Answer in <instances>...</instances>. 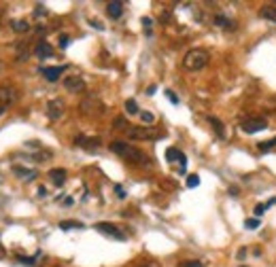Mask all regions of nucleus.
I'll list each match as a JSON object with an SVG mask.
<instances>
[{
    "instance_id": "nucleus-12",
    "label": "nucleus",
    "mask_w": 276,
    "mask_h": 267,
    "mask_svg": "<svg viewBox=\"0 0 276 267\" xmlns=\"http://www.w3.org/2000/svg\"><path fill=\"white\" fill-rule=\"evenodd\" d=\"M166 159H168V161H178V163H181V172H185V165H187V157H185L178 149H168V151H166Z\"/></svg>"
},
{
    "instance_id": "nucleus-5",
    "label": "nucleus",
    "mask_w": 276,
    "mask_h": 267,
    "mask_svg": "<svg viewBox=\"0 0 276 267\" xmlns=\"http://www.w3.org/2000/svg\"><path fill=\"white\" fill-rule=\"evenodd\" d=\"M96 231H100V233H104L108 235V238H115V240H121L124 242L127 235L121 231V229L117 225H113V222H96Z\"/></svg>"
},
{
    "instance_id": "nucleus-13",
    "label": "nucleus",
    "mask_w": 276,
    "mask_h": 267,
    "mask_svg": "<svg viewBox=\"0 0 276 267\" xmlns=\"http://www.w3.org/2000/svg\"><path fill=\"white\" fill-rule=\"evenodd\" d=\"M13 174H15L17 178H22V180H34V178L38 176V172L36 170H28V168H22V165H15L13 168Z\"/></svg>"
},
{
    "instance_id": "nucleus-11",
    "label": "nucleus",
    "mask_w": 276,
    "mask_h": 267,
    "mask_svg": "<svg viewBox=\"0 0 276 267\" xmlns=\"http://www.w3.org/2000/svg\"><path fill=\"white\" fill-rule=\"evenodd\" d=\"M64 70H66L64 66H43V68H41V74H43L47 81H57V79L62 76Z\"/></svg>"
},
{
    "instance_id": "nucleus-1",
    "label": "nucleus",
    "mask_w": 276,
    "mask_h": 267,
    "mask_svg": "<svg viewBox=\"0 0 276 267\" xmlns=\"http://www.w3.org/2000/svg\"><path fill=\"white\" fill-rule=\"evenodd\" d=\"M108 149H111L115 155H119L121 159H125V161H130L134 165H151V159L147 157L143 151L124 142V140H113V142L108 144Z\"/></svg>"
},
{
    "instance_id": "nucleus-20",
    "label": "nucleus",
    "mask_w": 276,
    "mask_h": 267,
    "mask_svg": "<svg viewBox=\"0 0 276 267\" xmlns=\"http://www.w3.org/2000/svg\"><path fill=\"white\" fill-rule=\"evenodd\" d=\"M208 123L213 125V130L217 132V136L219 138H226V130H223V123L217 117H208Z\"/></svg>"
},
{
    "instance_id": "nucleus-27",
    "label": "nucleus",
    "mask_w": 276,
    "mask_h": 267,
    "mask_svg": "<svg viewBox=\"0 0 276 267\" xmlns=\"http://www.w3.org/2000/svg\"><path fill=\"white\" fill-rule=\"evenodd\" d=\"M198 184H200V178H198V176H189V178H187V187H189V189L198 187Z\"/></svg>"
},
{
    "instance_id": "nucleus-31",
    "label": "nucleus",
    "mask_w": 276,
    "mask_h": 267,
    "mask_svg": "<svg viewBox=\"0 0 276 267\" xmlns=\"http://www.w3.org/2000/svg\"><path fill=\"white\" fill-rule=\"evenodd\" d=\"M36 15H47V9L43 4H36Z\"/></svg>"
},
{
    "instance_id": "nucleus-22",
    "label": "nucleus",
    "mask_w": 276,
    "mask_h": 267,
    "mask_svg": "<svg viewBox=\"0 0 276 267\" xmlns=\"http://www.w3.org/2000/svg\"><path fill=\"white\" fill-rule=\"evenodd\" d=\"M113 125H115V130H130V125H127V121L124 119V117H117V119H115L113 121Z\"/></svg>"
},
{
    "instance_id": "nucleus-21",
    "label": "nucleus",
    "mask_w": 276,
    "mask_h": 267,
    "mask_svg": "<svg viewBox=\"0 0 276 267\" xmlns=\"http://www.w3.org/2000/svg\"><path fill=\"white\" fill-rule=\"evenodd\" d=\"M60 229H64V231H68V229H83V222H79V221H62Z\"/></svg>"
},
{
    "instance_id": "nucleus-4",
    "label": "nucleus",
    "mask_w": 276,
    "mask_h": 267,
    "mask_svg": "<svg viewBox=\"0 0 276 267\" xmlns=\"http://www.w3.org/2000/svg\"><path fill=\"white\" fill-rule=\"evenodd\" d=\"M17 102V89L9 85V83H2L0 85V106L9 108L11 104H15Z\"/></svg>"
},
{
    "instance_id": "nucleus-36",
    "label": "nucleus",
    "mask_w": 276,
    "mask_h": 267,
    "mask_svg": "<svg viewBox=\"0 0 276 267\" xmlns=\"http://www.w3.org/2000/svg\"><path fill=\"white\" fill-rule=\"evenodd\" d=\"M0 254H2V248H0Z\"/></svg>"
},
{
    "instance_id": "nucleus-9",
    "label": "nucleus",
    "mask_w": 276,
    "mask_h": 267,
    "mask_svg": "<svg viewBox=\"0 0 276 267\" xmlns=\"http://www.w3.org/2000/svg\"><path fill=\"white\" fill-rule=\"evenodd\" d=\"M266 127H268V123H266V119H261V117L247 119L245 123H242V132H245V134H257L261 130H266Z\"/></svg>"
},
{
    "instance_id": "nucleus-35",
    "label": "nucleus",
    "mask_w": 276,
    "mask_h": 267,
    "mask_svg": "<svg viewBox=\"0 0 276 267\" xmlns=\"http://www.w3.org/2000/svg\"><path fill=\"white\" fill-rule=\"evenodd\" d=\"M4 111H6V108H4V106H0V114H2Z\"/></svg>"
},
{
    "instance_id": "nucleus-15",
    "label": "nucleus",
    "mask_w": 276,
    "mask_h": 267,
    "mask_svg": "<svg viewBox=\"0 0 276 267\" xmlns=\"http://www.w3.org/2000/svg\"><path fill=\"white\" fill-rule=\"evenodd\" d=\"M34 53H36V57L45 60V57H51V55H53V47H51V44H49L47 41H41V43H36Z\"/></svg>"
},
{
    "instance_id": "nucleus-16",
    "label": "nucleus",
    "mask_w": 276,
    "mask_h": 267,
    "mask_svg": "<svg viewBox=\"0 0 276 267\" xmlns=\"http://www.w3.org/2000/svg\"><path fill=\"white\" fill-rule=\"evenodd\" d=\"M106 13H108V17L119 19L121 15H124V2H119V0H115V2H108V4H106Z\"/></svg>"
},
{
    "instance_id": "nucleus-2",
    "label": "nucleus",
    "mask_w": 276,
    "mask_h": 267,
    "mask_svg": "<svg viewBox=\"0 0 276 267\" xmlns=\"http://www.w3.org/2000/svg\"><path fill=\"white\" fill-rule=\"evenodd\" d=\"M208 60H210V55L206 49H189L183 57V68L189 70V72H198V70H202L206 66Z\"/></svg>"
},
{
    "instance_id": "nucleus-19",
    "label": "nucleus",
    "mask_w": 276,
    "mask_h": 267,
    "mask_svg": "<svg viewBox=\"0 0 276 267\" xmlns=\"http://www.w3.org/2000/svg\"><path fill=\"white\" fill-rule=\"evenodd\" d=\"M215 25H221V28H226V30H234L236 28V23L232 22V19H227L226 15H217L215 17Z\"/></svg>"
},
{
    "instance_id": "nucleus-18",
    "label": "nucleus",
    "mask_w": 276,
    "mask_h": 267,
    "mask_svg": "<svg viewBox=\"0 0 276 267\" xmlns=\"http://www.w3.org/2000/svg\"><path fill=\"white\" fill-rule=\"evenodd\" d=\"M11 28H13V32H17V34H24V32L30 30V23L25 22V19H13Z\"/></svg>"
},
{
    "instance_id": "nucleus-23",
    "label": "nucleus",
    "mask_w": 276,
    "mask_h": 267,
    "mask_svg": "<svg viewBox=\"0 0 276 267\" xmlns=\"http://www.w3.org/2000/svg\"><path fill=\"white\" fill-rule=\"evenodd\" d=\"M125 111H127V114H138V104H136V100H127V102H125Z\"/></svg>"
},
{
    "instance_id": "nucleus-30",
    "label": "nucleus",
    "mask_w": 276,
    "mask_h": 267,
    "mask_svg": "<svg viewBox=\"0 0 276 267\" xmlns=\"http://www.w3.org/2000/svg\"><path fill=\"white\" fill-rule=\"evenodd\" d=\"M166 95H168V100L172 102V104H178V98L175 95V91H170V89H168V91H166Z\"/></svg>"
},
{
    "instance_id": "nucleus-34",
    "label": "nucleus",
    "mask_w": 276,
    "mask_h": 267,
    "mask_svg": "<svg viewBox=\"0 0 276 267\" xmlns=\"http://www.w3.org/2000/svg\"><path fill=\"white\" fill-rule=\"evenodd\" d=\"M143 23H145V28H147V30L151 28V19H149V17H145V19H143Z\"/></svg>"
},
{
    "instance_id": "nucleus-14",
    "label": "nucleus",
    "mask_w": 276,
    "mask_h": 267,
    "mask_svg": "<svg viewBox=\"0 0 276 267\" xmlns=\"http://www.w3.org/2000/svg\"><path fill=\"white\" fill-rule=\"evenodd\" d=\"M66 170L64 168H53V170H49V178H51V182L55 184V187H62L64 182H66Z\"/></svg>"
},
{
    "instance_id": "nucleus-3",
    "label": "nucleus",
    "mask_w": 276,
    "mask_h": 267,
    "mask_svg": "<svg viewBox=\"0 0 276 267\" xmlns=\"http://www.w3.org/2000/svg\"><path fill=\"white\" fill-rule=\"evenodd\" d=\"M125 134L130 140H157L162 136V132L153 130V127H134V125H130V130Z\"/></svg>"
},
{
    "instance_id": "nucleus-7",
    "label": "nucleus",
    "mask_w": 276,
    "mask_h": 267,
    "mask_svg": "<svg viewBox=\"0 0 276 267\" xmlns=\"http://www.w3.org/2000/svg\"><path fill=\"white\" fill-rule=\"evenodd\" d=\"M64 111H66V104H64V100H60V98L49 100V104H47V117H49L51 121L62 119V117H64Z\"/></svg>"
},
{
    "instance_id": "nucleus-29",
    "label": "nucleus",
    "mask_w": 276,
    "mask_h": 267,
    "mask_svg": "<svg viewBox=\"0 0 276 267\" xmlns=\"http://www.w3.org/2000/svg\"><path fill=\"white\" fill-rule=\"evenodd\" d=\"M140 117H143V121H145V123H153V121H155V117H153L151 112H143V114H140Z\"/></svg>"
},
{
    "instance_id": "nucleus-25",
    "label": "nucleus",
    "mask_w": 276,
    "mask_h": 267,
    "mask_svg": "<svg viewBox=\"0 0 276 267\" xmlns=\"http://www.w3.org/2000/svg\"><path fill=\"white\" fill-rule=\"evenodd\" d=\"M270 203H274V200H272ZM270 203H257V206H255V214L261 216V214H264L266 210H268V206H270Z\"/></svg>"
},
{
    "instance_id": "nucleus-37",
    "label": "nucleus",
    "mask_w": 276,
    "mask_h": 267,
    "mask_svg": "<svg viewBox=\"0 0 276 267\" xmlns=\"http://www.w3.org/2000/svg\"><path fill=\"white\" fill-rule=\"evenodd\" d=\"M240 267H245V265H240Z\"/></svg>"
},
{
    "instance_id": "nucleus-8",
    "label": "nucleus",
    "mask_w": 276,
    "mask_h": 267,
    "mask_svg": "<svg viewBox=\"0 0 276 267\" xmlns=\"http://www.w3.org/2000/svg\"><path fill=\"white\" fill-rule=\"evenodd\" d=\"M64 87L73 93H79L85 89V81H83V76H79V74H70V76H64Z\"/></svg>"
},
{
    "instance_id": "nucleus-28",
    "label": "nucleus",
    "mask_w": 276,
    "mask_h": 267,
    "mask_svg": "<svg viewBox=\"0 0 276 267\" xmlns=\"http://www.w3.org/2000/svg\"><path fill=\"white\" fill-rule=\"evenodd\" d=\"M245 225H247V229H255V227H259V221L257 219H247Z\"/></svg>"
},
{
    "instance_id": "nucleus-32",
    "label": "nucleus",
    "mask_w": 276,
    "mask_h": 267,
    "mask_svg": "<svg viewBox=\"0 0 276 267\" xmlns=\"http://www.w3.org/2000/svg\"><path fill=\"white\" fill-rule=\"evenodd\" d=\"M138 267H159V263H155V261H145V263Z\"/></svg>"
},
{
    "instance_id": "nucleus-24",
    "label": "nucleus",
    "mask_w": 276,
    "mask_h": 267,
    "mask_svg": "<svg viewBox=\"0 0 276 267\" xmlns=\"http://www.w3.org/2000/svg\"><path fill=\"white\" fill-rule=\"evenodd\" d=\"M274 146H276V138L268 140V142H259V151H270V149H274Z\"/></svg>"
},
{
    "instance_id": "nucleus-6",
    "label": "nucleus",
    "mask_w": 276,
    "mask_h": 267,
    "mask_svg": "<svg viewBox=\"0 0 276 267\" xmlns=\"http://www.w3.org/2000/svg\"><path fill=\"white\" fill-rule=\"evenodd\" d=\"M81 111L85 114H102L104 112V104H102L96 95H87V98L83 100V104H81Z\"/></svg>"
},
{
    "instance_id": "nucleus-17",
    "label": "nucleus",
    "mask_w": 276,
    "mask_h": 267,
    "mask_svg": "<svg viewBox=\"0 0 276 267\" xmlns=\"http://www.w3.org/2000/svg\"><path fill=\"white\" fill-rule=\"evenodd\" d=\"M259 15L266 19V22H272V23H276V6L274 4H264L259 9Z\"/></svg>"
},
{
    "instance_id": "nucleus-10",
    "label": "nucleus",
    "mask_w": 276,
    "mask_h": 267,
    "mask_svg": "<svg viewBox=\"0 0 276 267\" xmlns=\"http://www.w3.org/2000/svg\"><path fill=\"white\" fill-rule=\"evenodd\" d=\"M75 144L81 146V149H87V151H96L100 146V138H87V136H76L75 138Z\"/></svg>"
},
{
    "instance_id": "nucleus-33",
    "label": "nucleus",
    "mask_w": 276,
    "mask_h": 267,
    "mask_svg": "<svg viewBox=\"0 0 276 267\" xmlns=\"http://www.w3.org/2000/svg\"><path fill=\"white\" fill-rule=\"evenodd\" d=\"M60 47H62V49L68 47V36H62V38H60Z\"/></svg>"
},
{
    "instance_id": "nucleus-38",
    "label": "nucleus",
    "mask_w": 276,
    "mask_h": 267,
    "mask_svg": "<svg viewBox=\"0 0 276 267\" xmlns=\"http://www.w3.org/2000/svg\"><path fill=\"white\" fill-rule=\"evenodd\" d=\"M55 267H60V265H55Z\"/></svg>"
},
{
    "instance_id": "nucleus-26",
    "label": "nucleus",
    "mask_w": 276,
    "mask_h": 267,
    "mask_svg": "<svg viewBox=\"0 0 276 267\" xmlns=\"http://www.w3.org/2000/svg\"><path fill=\"white\" fill-rule=\"evenodd\" d=\"M181 267H206V265L200 263V261H183Z\"/></svg>"
}]
</instances>
